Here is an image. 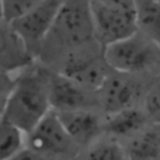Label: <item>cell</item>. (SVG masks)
Returning a JSON list of instances; mask_svg holds the SVG:
<instances>
[{
  "mask_svg": "<svg viewBox=\"0 0 160 160\" xmlns=\"http://www.w3.org/2000/svg\"><path fill=\"white\" fill-rule=\"evenodd\" d=\"M104 55L112 71L151 80L160 78V48L140 31L109 45Z\"/></svg>",
  "mask_w": 160,
  "mask_h": 160,
  "instance_id": "cell-3",
  "label": "cell"
},
{
  "mask_svg": "<svg viewBox=\"0 0 160 160\" xmlns=\"http://www.w3.org/2000/svg\"><path fill=\"white\" fill-rule=\"evenodd\" d=\"M51 70L62 74L86 90L96 94L112 71L106 62L104 48L99 42L68 55Z\"/></svg>",
  "mask_w": 160,
  "mask_h": 160,
  "instance_id": "cell-5",
  "label": "cell"
},
{
  "mask_svg": "<svg viewBox=\"0 0 160 160\" xmlns=\"http://www.w3.org/2000/svg\"><path fill=\"white\" fill-rule=\"evenodd\" d=\"M62 1L59 0H40L28 15L9 25L24 41L36 60L39 59L42 44L55 22Z\"/></svg>",
  "mask_w": 160,
  "mask_h": 160,
  "instance_id": "cell-8",
  "label": "cell"
},
{
  "mask_svg": "<svg viewBox=\"0 0 160 160\" xmlns=\"http://www.w3.org/2000/svg\"><path fill=\"white\" fill-rule=\"evenodd\" d=\"M121 144L128 160H160V130L154 126Z\"/></svg>",
  "mask_w": 160,
  "mask_h": 160,
  "instance_id": "cell-13",
  "label": "cell"
},
{
  "mask_svg": "<svg viewBox=\"0 0 160 160\" xmlns=\"http://www.w3.org/2000/svg\"><path fill=\"white\" fill-rule=\"evenodd\" d=\"M40 0H2L1 6V22L12 24L16 20L28 15Z\"/></svg>",
  "mask_w": 160,
  "mask_h": 160,
  "instance_id": "cell-18",
  "label": "cell"
},
{
  "mask_svg": "<svg viewBox=\"0 0 160 160\" xmlns=\"http://www.w3.org/2000/svg\"><path fill=\"white\" fill-rule=\"evenodd\" d=\"M141 109L150 125L160 126V78L150 80L141 102Z\"/></svg>",
  "mask_w": 160,
  "mask_h": 160,
  "instance_id": "cell-17",
  "label": "cell"
},
{
  "mask_svg": "<svg viewBox=\"0 0 160 160\" xmlns=\"http://www.w3.org/2000/svg\"><path fill=\"white\" fill-rule=\"evenodd\" d=\"M28 146V134L18 126L0 121V159L9 160Z\"/></svg>",
  "mask_w": 160,
  "mask_h": 160,
  "instance_id": "cell-16",
  "label": "cell"
},
{
  "mask_svg": "<svg viewBox=\"0 0 160 160\" xmlns=\"http://www.w3.org/2000/svg\"><path fill=\"white\" fill-rule=\"evenodd\" d=\"M28 146L48 160H75L82 152L54 110L28 134Z\"/></svg>",
  "mask_w": 160,
  "mask_h": 160,
  "instance_id": "cell-6",
  "label": "cell"
},
{
  "mask_svg": "<svg viewBox=\"0 0 160 160\" xmlns=\"http://www.w3.org/2000/svg\"><path fill=\"white\" fill-rule=\"evenodd\" d=\"M56 114L59 115L65 130L81 151L105 135V115L100 110L86 109Z\"/></svg>",
  "mask_w": 160,
  "mask_h": 160,
  "instance_id": "cell-10",
  "label": "cell"
},
{
  "mask_svg": "<svg viewBox=\"0 0 160 160\" xmlns=\"http://www.w3.org/2000/svg\"><path fill=\"white\" fill-rule=\"evenodd\" d=\"M142 78L111 71L98 91L100 111L108 116L122 110L141 106L148 85Z\"/></svg>",
  "mask_w": 160,
  "mask_h": 160,
  "instance_id": "cell-7",
  "label": "cell"
},
{
  "mask_svg": "<svg viewBox=\"0 0 160 160\" xmlns=\"http://www.w3.org/2000/svg\"><path fill=\"white\" fill-rule=\"evenodd\" d=\"M51 110L49 68L35 64L15 75L10 94L1 101V120L29 134Z\"/></svg>",
  "mask_w": 160,
  "mask_h": 160,
  "instance_id": "cell-2",
  "label": "cell"
},
{
  "mask_svg": "<svg viewBox=\"0 0 160 160\" xmlns=\"http://www.w3.org/2000/svg\"><path fill=\"white\" fill-rule=\"evenodd\" d=\"M149 126L152 125H150L144 110L139 106L105 116L104 131L105 135L122 142L145 131Z\"/></svg>",
  "mask_w": 160,
  "mask_h": 160,
  "instance_id": "cell-12",
  "label": "cell"
},
{
  "mask_svg": "<svg viewBox=\"0 0 160 160\" xmlns=\"http://www.w3.org/2000/svg\"><path fill=\"white\" fill-rule=\"evenodd\" d=\"M0 28L1 74L15 76L35 65L36 58L31 54L24 41L14 32V30L4 22L0 24Z\"/></svg>",
  "mask_w": 160,
  "mask_h": 160,
  "instance_id": "cell-11",
  "label": "cell"
},
{
  "mask_svg": "<svg viewBox=\"0 0 160 160\" xmlns=\"http://www.w3.org/2000/svg\"><path fill=\"white\" fill-rule=\"evenodd\" d=\"M90 9L96 41L104 49L139 31L136 1L92 0Z\"/></svg>",
  "mask_w": 160,
  "mask_h": 160,
  "instance_id": "cell-4",
  "label": "cell"
},
{
  "mask_svg": "<svg viewBox=\"0 0 160 160\" xmlns=\"http://www.w3.org/2000/svg\"><path fill=\"white\" fill-rule=\"evenodd\" d=\"M139 31L160 48V1H136Z\"/></svg>",
  "mask_w": 160,
  "mask_h": 160,
  "instance_id": "cell-14",
  "label": "cell"
},
{
  "mask_svg": "<svg viewBox=\"0 0 160 160\" xmlns=\"http://www.w3.org/2000/svg\"><path fill=\"white\" fill-rule=\"evenodd\" d=\"M98 42L94 31L90 1H62L55 22L42 44L41 65L54 69L68 55Z\"/></svg>",
  "mask_w": 160,
  "mask_h": 160,
  "instance_id": "cell-1",
  "label": "cell"
},
{
  "mask_svg": "<svg viewBox=\"0 0 160 160\" xmlns=\"http://www.w3.org/2000/svg\"><path fill=\"white\" fill-rule=\"evenodd\" d=\"M79 160H128L122 144L108 135H104L88 149H85Z\"/></svg>",
  "mask_w": 160,
  "mask_h": 160,
  "instance_id": "cell-15",
  "label": "cell"
},
{
  "mask_svg": "<svg viewBox=\"0 0 160 160\" xmlns=\"http://www.w3.org/2000/svg\"><path fill=\"white\" fill-rule=\"evenodd\" d=\"M49 95L51 109L56 112L100 110L98 94L86 90L62 74L49 69Z\"/></svg>",
  "mask_w": 160,
  "mask_h": 160,
  "instance_id": "cell-9",
  "label": "cell"
},
{
  "mask_svg": "<svg viewBox=\"0 0 160 160\" xmlns=\"http://www.w3.org/2000/svg\"><path fill=\"white\" fill-rule=\"evenodd\" d=\"M75 160H79V158H78V159H75Z\"/></svg>",
  "mask_w": 160,
  "mask_h": 160,
  "instance_id": "cell-20",
  "label": "cell"
},
{
  "mask_svg": "<svg viewBox=\"0 0 160 160\" xmlns=\"http://www.w3.org/2000/svg\"><path fill=\"white\" fill-rule=\"evenodd\" d=\"M9 160H48V159L41 154H39L38 151L32 150L31 148L26 146L24 150H21L19 154H16Z\"/></svg>",
  "mask_w": 160,
  "mask_h": 160,
  "instance_id": "cell-19",
  "label": "cell"
}]
</instances>
